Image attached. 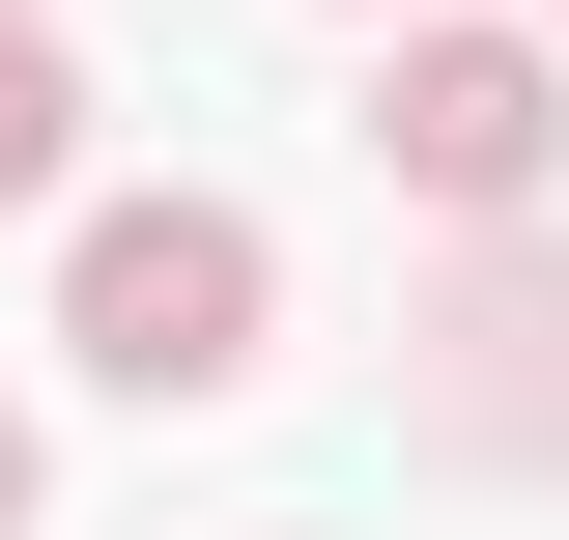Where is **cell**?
<instances>
[{"instance_id": "obj_3", "label": "cell", "mask_w": 569, "mask_h": 540, "mask_svg": "<svg viewBox=\"0 0 569 540\" xmlns=\"http://www.w3.org/2000/svg\"><path fill=\"white\" fill-rule=\"evenodd\" d=\"M58 142H86V86L29 58V29H0V200H58Z\"/></svg>"}, {"instance_id": "obj_1", "label": "cell", "mask_w": 569, "mask_h": 540, "mask_svg": "<svg viewBox=\"0 0 569 540\" xmlns=\"http://www.w3.org/2000/svg\"><path fill=\"white\" fill-rule=\"evenodd\" d=\"M58 341L114 370V399H228V370H257V228L228 200H114L86 284H58Z\"/></svg>"}, {"instance_id": "obj_4", "label": "cell", "mask_w": 569, "mask_h": 540, "mask_svg": "<svg viewBox=\"0 0 569 540\" xmlns=\"http://www.w3.org/2000/svg\"><path fill=\"white\" fill-rule=\"evenodd\" d=\"M0 512H29V427H0Z\"/></svg>"}, {"instance_id": "obj_2", "label": "cell", "mask_w": 569, "mask_h": 540, "mask_svg": "<svg viewBox=\"0 0 569 540\" xmlns=\"http://www.w3.org/2000/svg\"><path fill=\"white\" fill-rule=\"evenodd\" d=\"M370 142H399L427 200H541V142H569V86L512 58V29H427V58L370 86Z\"/></svg>"}]
</instances>
